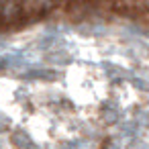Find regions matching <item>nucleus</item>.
<instances>
[{"instance_id": "f257e3e1", "label": "nucleus", "mask_w": 149, "mask_h": 149, "mask_svg": "<svg viewBox=\"0 0 149 149\" xmlns=\"http://www.w3.org/2000/svg\"><path fill=\"white\" fill-rule=\"evenodd\" d=\"M15 10H17V4H13V2H8V4L4 6V10H2V13H4V17L8 19V17H13V15H15Z\"/></svg>"}]
</instances>
